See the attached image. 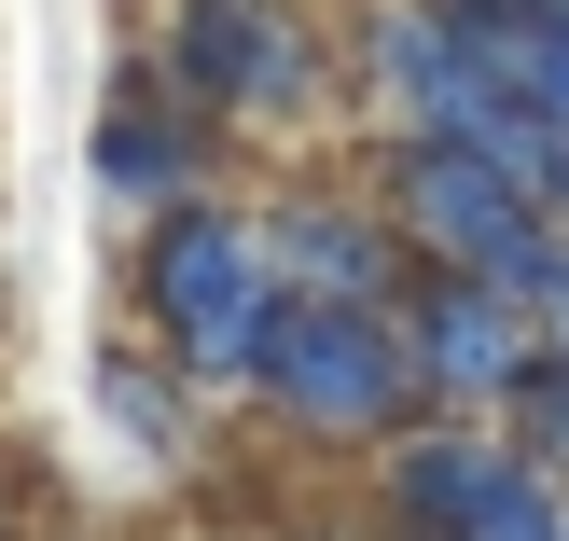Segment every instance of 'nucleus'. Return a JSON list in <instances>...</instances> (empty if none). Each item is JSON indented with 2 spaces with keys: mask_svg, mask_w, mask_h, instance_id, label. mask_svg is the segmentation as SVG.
<instances>
[{
  "mask_svg": "<svg viewBox=\"0 0 569 541\" xmlns=\"http://www.w3.org/2000/svg\"><path fill=\"white\" fill-rule=\"evenodd\" d=\"M98 417L126 431V459L181 472V459H194V431H209V389H194L181 361L153 348V333H111V348H98Z\"/></svg>",
  "mask_w": 569,
  "mask_h": 541,
  "instance_id": "obj_10",
  "label": "nucleus"
},
{
  "mask_svg": "<svg viewBox=\"0 0 569 541\" xmlns=\"http://www.w3.org/2000/svg\"><path fill=\"white\" fill-rule=\"evenodd\" d=\"M278 305H292V278H278V222L250 209V194H222V181L181 194V209H153L126 237V320L153 333L209 403H250Z\"/></svg>",
  "mask_w": 569,
  "mask_h": 541,
  "instance_id": "obj_1",
  "label": "nucleus"
},
{
  "mask_svg": "<svg viewBox=\"0 0 569 541\" xmlns=\"http://www.w3.org/2000/svg\"><path fill=\"white\" fill-rule=\"evenodd\" d=\"M222 153H237V139H222L139 42L111 56V98H98V126H83V167H98V194H111L126 222H153V209H181V194H209Z\"/></svg>",
  "mask_w": 569,
  "mask_h": 541,
  "instance_id": "obj_9",
  "label": "nucleus"
},
{
  "mask_svg": "<svg viewBox=\"0 0 569 541\" xmlns=\"http://www.w3.org/2000/svg\"><path fill=\"white\" fill-rule=\"evenodd\" d=\"M542 333H556V348H569V305H556V320H542Z\"/></svg>",
  "mask_w": 569,
  "mask_h": 541,
  "instance_id": "obj_15",
  "label": "nucleus"
},
{
  "mask_svg": "<svg viewBox=\"0 0 569 541\" xmlns=\"http://www.w3.org/2000/svg\"><path fill=\"white\" fill-rule=\"evenodd\" d=\"M472 28H487V42H556L569 28V0H459Z\"/></svg>",
  "mask_w": 569,
  "mask_h": 541,
  "instance_id": "obj_12",
  "label": "nucleus"
},
{
  "mask_svg": "<svg viewBox=\"0 0 569 541\" xmlns=\"http://www.w3.org/2000/svg\"><path fill=\"white\" fill-rule=\"evenodd\" d=\"M264 222H278V278L320 292V305H403V292H417V237H403V209L376 194V167L278 181Z\"/></svg>",
  "mask_w": 569,
  "mask_h": 541,
  "instance_id": "obj_8",
  "label": "nucleus"
},
{
  "mask_svg": "<svg viewBox=\"0 0 569 541\" xmlns=\"http://www.w3.org/2000/svg\"><path fill=\"white\" fill-rule=\"evenodd\" d=\"M250 417L278 444H320V459H376L389 431L431 417L417 389V348H403V305H320L292 292L264 333V375H250Z\"/></svg>",
  "mask_w": 569,
  "mask_h": 541,
  "instance_id": "obj_3",
  "label": "nucleus"
},
{
  "mask_svg": "<svg viewBox=\"0 0 569 541\" xmlns=\"http://www.w3.org/2000/svg\"><path fill=\"white\" fill-rule=\"evenodd\" d=\"M361 167H376V194L403 209L417 264H515L528 237H542V181H515V167L487 153V139H361Z\"/></svg>",
  "mask_w": 569,
  "mask_h": 541,
  "instance_id": "obj_6",
  "label": "nucleus"
},
{
  "mask_svg": "<svg viewBox=\"0 0 569 541\" xmlns=\"http://www.w3.org/2000/svg\"><path fill=\"white\" fill-rule=\"evenodd\" d=\"M515 98V56L459 0H361L348 14V126L361 139H487Z\"/></svg>",
  "mask_w": 569,
  "mask_h": 541,
  "instance_id": "obj_5",
  "label": "nucleus"
},
{
  "mask_svg": "<svg viewBox=\"0 0 569 541\" xmlns=\"http://www.w3.org/2000/svg\"><path fill=\"white\" fill-rule=\"evenodd\" d=\"M542 209H556V222H569V153H556V181H542Z\"/></svg>",
  "mask_w": 569,
  "mask_h": 541,
  "instance_id": "obj_13",
  "label": "nucleus"
},
{
  "mask_svg": "<svg viewBox=\"0 0 569 541\" xmlns=\"http://www.w3.org/2000/svg\"><path fill=\"white\" fill-rule=\"evenodd\" d=\"M139 56L222 139H320L348 111V14H320V0H153Z\"/></svg>",
  "mask_w": 569,
  "mask_h": 541,
  "instance_id": "obj_2",
  "label": "nucleus"
},
{
  "mask_svg": "<svg viewBox=\"0 0 569 541\" xmlns=\"http://www.w3.org/2000/svg\"><path fill=\"white\" fill-rule=\"evenodd\" d=\"M376 541H569V487L500 417H417L361 459Z\"/></svg>",
  "mask_w": 569,
  "mask_h": 541,
  "instance_id": "obj_4",
  "label": "nucleus"
},
{
  "mask_svg": "<svg viewBox=\"0 0 569 541\" xmlns=\"http://www.w3.org/2000/svg\"><path fill=\"white\" fill-rule=\"evenodd\" d=\"M403 348H417L431 417H500L556 333H542V305L500 292L487 264H417V292H403Z\"/></svg>",
  "mask_w": 569,
  "mask_h": 541,
  "instance_id": "obj_7",
  "label": "nucleus"
},
{
  "mask_svg": "<svg viewBox=\"0 0 569 541\" xmlns=\"http://www.w3.org/2000/svg\"><path fill=\"white\" fill-rule=\"evenodd\" d=\"M0 541H14V487H0Z\"/></svg>",
  "mask_w": 569,
  "mask_h": 541,
  "instance_id": "obj_14",
  "label": "nucleus"
},
{
  "mask_svg": "<svg viewBox=\"0 0 569 541\" xmlns=\"http://www.w3.org/2000/svg\"><path fill=\"white\" fill-rule=\"evenodd\" d=\"M500 431H515L528 459H542L556 487H569V348H542V361H528V389L500 403Z\"/></svg>",
  "mask_w": 569,
  "mask_h": 541,
  "instance_id": "obj_11",
  "label": "nucleus"
}]
</instances>
